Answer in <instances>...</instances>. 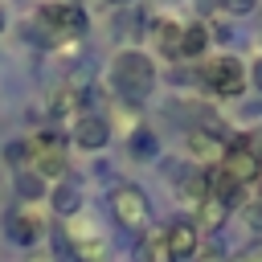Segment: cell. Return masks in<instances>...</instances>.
Returning <instances> with one entry per match:
<instances>
[{
    "instance_id": "obj_14",
    "label": "cell",
    "mask_w": 262,
    "mask_h": 262,
    "mask_svg": "<svg viewBox=\"0 0 262 262\" xmlns=\"http://www.w3.org/2000/svg\"><path fill=\"white\" fill-rule=\"evenodd\" d=\"M188 151H192V156H201V160H209V164H213V160L221 164V151H217L213 135H205V131H192V135H188Z\"/></svg>"
},
{
    "instance_id": "obj_3",
    "label": "cell",
    "mask_w": 262,
    "mask_h": 262,
    "mask_svg": "<svg viewBox=\"0 0 262 262\" xmlns=\"http://www.w3.org/2000/svg\"><path fill=\"white\" fill-rule=\"evenodd\" d=\"M37 20H41V33H53V41L57 37H82L86 25H90L86 12L74 0H49V4H41Z\"/></svg>"
},
{
    "instance_id": "obj_4",
    "label": "cell",
    "mask_w": 262,
    "mask_h": 262,
    "mask_svg": "<svg viewBox=\"0 0 262 262\" xmlns=\"http://www.w3.org/2000/svg\"><path fill=\"white\" fill-rule=\"evenodd\" d=\"M201 82H205L213 94L233 98V94H242V90H246V66H242L233 53H221V57H213V61L201 70Z\"/></svg>"
},
{
    "instance_id": "obj_18",
    "label": "cell",
    "mask_w": 262,
    "mask_h": 262,
    "mask_svg": "<svg viewBox=\"0 0 262 262\" xmlns=\"http://www.w3.org/2000/svg\"><path fill=\"white\" fill-rule=\"evenodd\" d=\"M225 8L242 16V12H254V8H258V0H225Z\"/></svg>"
},
{
    "instance_id": "obj_10",
    "label": "cell",
    "mask_w": 262,
    "mask_h": 262,
    "mask_svg": "<svg viewBox=\"0 0 262 262\" xmlns=\"http://www.w3.org/2000/svg\"><path fill=\"white\" fill-rule=\"evenodd\" d=\"M12 188H16V196H20L25 205H33V201L49 196V184H45V176H37L33 168H20V172L12 176Z\"/></svg>"
},
{
    "instance_id": "obj_11",
    "label": "cell",
    "mask_w": 262,
    "mask_h": 262,
    "mask_svg": "<svg viewBox=\"0 0 262 262\" xmlns=\"http://www.w3.org/2000/svg\"><path fill=\"white\" fill-rule=\"evenodd\" d=\"M205 45H209V29L201 20H192V25L180 29V57H201Z\"/></svg>"
},
{
    "instance_id": "obj_5",
    "label": "cell",
    "mask_w": 262,
    "mask_h": 262,
    "mask_svg": "<svg viewBox=\"0 0 262 262\" xmlns=\"http://www.w3.org/2000/svg\"><path fill=\"white\" fill-rule=\"evenodd\" d=\"M111 213H115V221H119L123 229H139V225L147 221V196H143V188H135V184H115V188H111Z\"/></svg>"
},
{
    "instance_id": "obj_16",
    "label": "cell",
    "mask_w": 262,
    "mask_h": 262,
    "mask_svg": "<svg viewBox=\"0 0 262 262\" xmlns=\"http://www.w3.org/2000/svg\"><path fill=\"white\" fill-rule=\"evenodd\" d=\"M225 213H229V209H225L217 196H205V201H201V221H205V225H221Z\"/></svg>"
},
{
    "instance_id": "obj_15",
    "label": "cell",
    "mask_w": 262,
    "mask_h": 262,
    "mask_svg": "<svg viewBox=\"0 0 262 262\" xmlns=\"http://www.w3.org/2000/svg\"><path fill=\"white\" fill-rule=\"evenodd\" d=\"M127 147H131V156H156V147H160V143H156V135H151V131H143V127H139V131L131 135V143H127Z\"/></svg>"
},
{
    "instance_id": "obj_21",
    "label": "cell",
    "mask_w": 262,
    "mask_h": 262,
    "mask_svg": "<svg viewBox=\"0 0 262 262\" xmlns=\"http://www.w3.org/2000/svg\"><path fill=\"white\" fill-rule=\"evenodd\" d=\"M250 78H254V86H258V90H262V57H258V61H254V70H250Z\"/></svg>"
},
{
    "instance_id": "obj_22",
    "label": "cell",
    "mask_w": 262,
    "mask_h": 262,
    "mask_svg": "<svg viewBox=\"0 0 262 262\" xmlns=\"http://www.w3.org/2000/svg\"><path fill=\"white\" fill-rule=\"evenodd\" d=\"M106 4H111V8H127L131 0H106Z\"/></svg>"
},
{
    "instance_id": "obj_20",
    "label": "cell",
    "mask_w": 262,
    "mask_h": 262,
    "mask_svg": "<svg viewBox=\"0 0 262 262\" xmlns=\"http://www.w3.org/2000/svg\"><path fill=\"white\" fill-rule=\"evenodd\" d=\"M57 262H86V254H78V250H61Z\"/></svg>"
},
{
    "instance_id": "obj_19",
    "label": "cell",
    "mask_w": 262,
    "mask_h": 262,
    "mask_svg": "<svg viewBox=\"0 0 262 262\" xmlns=\"http://www.w3.org/2000/svg\"><path fill=\"white\" fill-rule=\"evenodd\" d=\"M233 262H262V246H250V250H242Z\"/></svg>"
},
{
    "instance_id": "obj_12",
    "label": "cell",
    "mask_w": 262,
    "mask_h": 262,
    "mask_svg": "<svg viewBox=\"0 0 262 262\" xmlns=\"http://www.w3.org/2000/svg\"><path fill=\"white\" fill-rule=\"evenodd\" d=\"M49 205H53V213H61V217H74L78 209H82V192H78V184H57L53 192H49Z\"/></svg>"
},
{
    "instance_id": "obj_6",
    "label": "cell",
    "mask_w": 262,
    "mask_h": 262,
    "mask_svg": "<svg viewBox=\"0 0 262 262\" xmlns=\"http://www.w3.org/2000/svg\"><path fill=\"white\" fill-rule=\"evenodd\" d=\"M217 168H221V172H225L233 184H242V188H246V184H254V180H258L262 160H258V156H254L246 143H233L229 151H221V164H217Z\"/></svg>"
},
{
    "instance_id": "obj_13",
    "label": "cell",
    "mask_w": 262,
    "mask_h": 262,
    "mask_svg": "<svg viewBox=\"0 0 262 262\" xmlns=\"http://www.w3.org/2000/svg\"><path fill=\"white\" fill-rule=\"evenodd\" d=\"M180 29H184V25H176V20H160V25H156V45H160L168 57H180Z\"/></svg>"
},
{
    "instance_id": "obj_23",
    "label": "cell",
    "mask_w": 262,
    "mask_h": 262,
    "mask_svg": "<svg viewBox=\"0 0 262 262\" xmlns=\"http://www.w3.org/2000/svg\"><path fill=\"white\" fill-rule=\"evenodd\" d=\"M0 29H4V8H0Z\"/></svg>"
},
{
    "instance_id": "obj_17",
    "label": "cell",
    "mask_w": 262,
    "mask_h": 262,
    "mask_svg": "<svg viewBox=\"0 0 262 262\" xmlns=\"http://www.w3.org/2000/svg\"><path fill=\"white\" fill-rule=\"evenodd\" d=\"M4 160H8V164H25V160H29V143H25V139L8 143V147H4Z\"/></svg>"
},
{
    "instance_id": "obj_1",
    "label": "cell",
    "mask_w": 262,
    "mask_h": 262,
    "mask_svg": "<svg viewBox=\"0 0 262 262\" xmlns=\"http://www.w3.org/2000/svg\"><path fill=\"white\" fill-rule=\"evenodd\" d=\"M111 86L123 102H143L156 90V61L143 49H119L111 57Z\"/></svg>"
},
{
    "instance_id": "obj_7",
    "label": "cell",
    "mask_w": 262,
    "mask_h": 262,
    "mask_svg": "<svg viewBox=\"0 0 262 262\" xmlns=\"http://www.w3.org/2000/svg\"><path fill=\"white\" fill-rule=\"evenodd\" d=\"M196 225L192 221H172L168 229H164V254H168V262H188L192 254H196Z\"/></svg>"
},
{
    "instance_id": "obj_9",
    "label": "cell",
    "mask_w": 262,
    "mask_h": 262,
    "mask_svg": "<svg viewBox=\"0 0 262 262\" xmlns=\"http://www.w3.org/2000/svg\"><path fill=\"white\" fill-rule=\"evenodd\" d=\"M4 229H8V237H12L16 246H33L45 225H41V217L33 213V205H20V209H12V213L4 217Z\"/></svg>"
},
{
    "instance_id": "obj_2",
    "label": "cell",
    "mask_w": 262,
    "mask_h": 262,
    "mask_svg": "<svg viewBox=\"0 0 262 262\" xmlns=\"http://www.w3.org/2000/svg\"><path fill=\"white\" fill-rule=\"evenodd\" d=\"M29 143V164L37 176H66V135L57 131H37L25 139Z\"/></svg>"
},
{
    "instance_id": "obj_8",
    "label": "cell",
    "mask_w": 262,
    "mask_h": 262,
    "mask_svg": "<svg viewBox=\"0 0 262 262\" xmlns=\"http://www.w3.org/2000/svg\"><path fill=\"white\" fill-rule=\"evenodd\" d=\"M70 139H74L78 147H86V151H102V147L111 143V123H106L102 115H78Z\"/></svg>"
}]
</instances>
